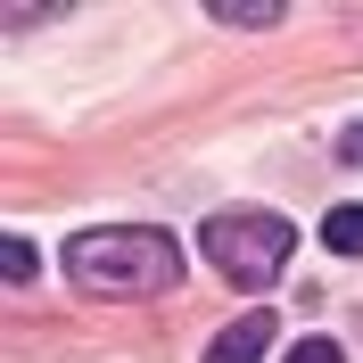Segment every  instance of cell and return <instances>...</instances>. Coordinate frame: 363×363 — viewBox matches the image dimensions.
I'll return each mask as SVG.
<instances>
[{"instance_id":"cell-7","label":"cell","mask_w":363,"mask_h":363,"mask_svg":"<svg viewBox=\"0 0 363 363\" xmlns=\"http://www.w3.org/2000/svg\"><path fill=\"white\" fill-rule=\"evenodd\" d=\"M215 17H223V25H272L281 9H240V0H231V9H215Z\"/></svg>"},{"instance_id":"cell-2","label":"cell","mask_w":363,"mask_h":363,"mask_svg":"<svg viewBox=\"0 0 363 363\" xmlns=\"http://www.w3.org/2000/svg\"><path fill=\"white\" fill-rule=\"evenodd\" d=\"M199 248L231 289H272L281 264H289V248H297V231L281 215H264V206H223V215H206Z\"/></svg>"},{"instance_id":"cell-8","label":"cell","mask_w":363,"mask_h":363,"mask_svg":"<svg viewBox=\"0 0 363 363\" xmlns=\"http://www.w3.org/2000/svg\"><path fill=\"white\" fill-rule=\"evenodd\" d=\"M347 157H355V165H363V124H347Z\"/></svg>"},{"instance_id":"cell-5","label":"cell","mask_w":363,"mask_h":363,"mask_svg":"<svg viewBox=\"0 0 363 363\" xmlns=\"http://www.w3.org/2000/svg\"><path fill=\"white\" fill-rule=\"evenodd\" d=\"M0 281H9V289H25V281H33V240H17V231L0 240Z\"/></svg>"},{"instance_id":"cell-4","label":"cell","mask_w":363,"mask_h":363,"mask_svg":"<svg viewBox=\"0 0 363 363\" xmlns=\"http://www.w3.org/2000/svg\"><path fill=\"white\" fill-rule=\"evenodd\" d=\"M322 240L339 256H363V206H330V215H322Z\"/></svg>"},{"instance_id":"cell-3","label":"cell","mask_w":363,"mask_h":363,"mask_svg":"<svg viewBox=\"0 0 363 363\" xmlns=\"http://www.w3.org/2000/svg\"><path fill=\"white\" fill-rule=\"evenodd\" d=\"M264 347H272V314H240V322L223 330V339L206 347V363H256Z\"/></svg>"},{"instance_id":"cell-6","label":"cell","mask_w":363,"mask_h":363,"mask_svg":"<svg viewBox=\"0 0 363 363\" xmlns=\"http://www.w3.org/2000/svg\"><path fill=\"white\" fill-rule=\"evenodd\" d=\"M281 363H347V355H339V339H297Z\"/></svg>"},{"instance_id":"cell-1","label":"cell","mask_w":363,"mask_h":363,"mask_svg":"<svg viewBox=\"0 0 363 363\" xmlns=\"http://www.w3.org/2000/svg\"><path fill=\"white\" fill-rule=\"evenodd\" d=\"M67 281L83 297H165L182 281V248L157 223H108L67 240Z\"/></svg>"}]
</instances>
